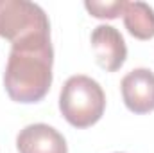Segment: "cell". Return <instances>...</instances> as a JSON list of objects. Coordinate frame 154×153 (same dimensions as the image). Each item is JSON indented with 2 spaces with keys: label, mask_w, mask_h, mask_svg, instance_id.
I'll list each match as a JSON object with an SVG mask.
<instances>
[{
  "label": "cell",
  "mask_w": 154,
  "mask_h": 153,
  "mask_svg": "<svg viewBox=\"0 0 154 153\" xmlns=\"http://www.w3.org/2000/svg\"><path fill=\"white\" fill-rule=\"evenodd\" d=\"M59 110L74 128H90L104 115L106 94L95 79L77 74L68 77L61 88Z\"/></svg>",
  "instance_id": "2"
},
{
  "label": "cell",
  "mask_w": 154,
  "mask_h": 153,
  "mask_svg": "<svg viewBox=\"0 0 154 153\" xmlns=\"http://www.w3.org/2000/svg\"><path fill=\"white\" fill-rule=\"evenodd\" d=\"M125 5H127L125 0H115V2L86 0L84 2V7H86V11L91 16H95V18H108V20H113V18H118L120 15H124Z\"/></svg>",
  "instance_id": "8"
},
{
  "label": "cell",
  "mask_w": 154,
  "mask_h": 153,
  "mask_svg": "<svg viewBox=\"0 0 154 153\" xmlns=\"http://www.w3.org/2000/svg\"><path fill=\"white\" fill-rule=\"evenodd\" d=\"M18 153H68L65 137L45 122L29 124L16 137Z\"/></svg>",
  "instance_id": "6"
},
{
  "label": "cell",
  "mask_w": 154,
  "mask_h": 153,
  "mask_svg": "<svg viewBox=\"0 0 154 153\" xmlns=\"http://www.w3.org/2000/svg\"><path fill=\"white\" fill-rule=\"evenodd\" d=\"M34 34H50L47 13L34 2L0 0V38L16 43Z\"/></svg>",
  "instance_id": "3"
},
{
  "label": "cell",
  "mask_w": 154,
  "mask_h": 153,
  "mask_svg": "<svg viewBox=\"0 0 154 153\" xmlns=\"http://www.w3.org/2000/svg\"><path fill=\"white\" fill-rule=\"evenodd\" d=\"M91 49L97 63L106 72H116L127 58V45L124 36L113 25H99L91 33Z\"/></svg>",
  "instance_id": "5"
},
{
  "label": "cell",
  "mask_w": 154,
  "mask_h": 153,
  "mask_svg": "<svg viewBox=\"0 0 154 153\" xmlns=\"http://www.w3.org/2000/svg\"><path fill=\"white\" fill-rule=\"evenodd\" d=\"M124 25L136 40L154 38V9L145 2H127L124 9Z\"/></svg>",
  "instance_id": "7"
},
{
  "label": "cell",
  "mask_w": 154,
  "mask_h": 153,
  "mask_svg": "<svg viewBox=\"0 0 154 153\" xmlns=\"http://www.w3.org/2000/svg\"><path fill=\"white\" fill-rule=\"evenodd\" d=\"M116 153H120V151H116Z\"/></svg>",
  "instance_id": "9"
},
{
  "label": "cell",
  "mask_w": 154,
  "mask_h": 153,
  "mask_svg": "<svg viewBox=\"0 0 154 153\" xmlns=\"http://www.w3.org/2000/svg\"><path fill=\"white\" fill-rule=\"evenodd\" d=\"M54 49L50 34H34L11 43L4 86L14 103H38L52 85Z\"/></svg>",
  "instance_id": "1"
},
{
  "label": "cell",
  "mask_w": 154,
  "mask_h": 153,
  "mask_svg": "<svg viewBox=\"0 0 154 153\" xmlns=\"http://www.w3.org/2000/svg\"><path fill=\"white\" fill-rule=\"evenodd\" d=\"M122 99L133 114L154 112V72L149 69H134L122 77Z\"/></svg>",
  "instance_id": "4"
}]
</instances>
